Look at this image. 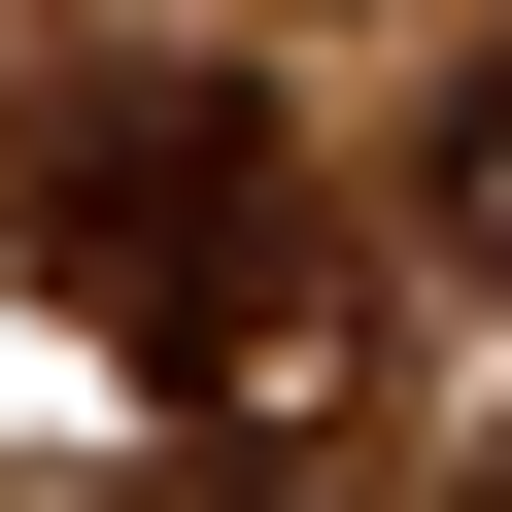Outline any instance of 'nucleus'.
I'll use <instances>...</instances> for the list:
<instances>
[{"mask_svg": "<svg viewBox=\"0 0 512 512\" xmlns=\"http://www.w3.org/2000/svg\"><path fill=\"white\" fill-rule=\"evenodd\" d=\"M35 274H69V342H137V376L239 410V444L342 376V205L274 171L239 69H103V103L35 137Z\"/></svg>", "mask_w": 512, "mask_h": 512, "instance_id": "1", "label": "nucleus"}]
</instances>
